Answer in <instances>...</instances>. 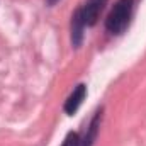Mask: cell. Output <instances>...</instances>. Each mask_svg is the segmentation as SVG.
<instances>
[{
  "instance_id": "obj_1",
  "label": "cell",
  "mask_w": 146,
  "mask_h": 146,
  "mask_svg": "<svg viewBox=\"0 0 146 146\" xmlns=\"http://www.w3.org/2000/svg\"><path fill=\"white\" fill-rule=\"evenodd\" d=\"M133 14V0H117L106 19V27L112 34H121L129 24Z\"/></svg>"
},
{
  "instance_id": "obj_2",
  "label": "cell",
  "mask_w": 146,
  "mask_h": 146,
  "mask_svg": "<svg viewBox=\"0 0 146 146\" xmlns=\"http://www.w3.org/2000/svg\"><path fill=\"white\" fill-rule=\"evenodd\" d=\"M106 3H107V0H87L83 3V7L80 10H76L85 27H90L97 22V19H99L100 12L104 10Z\"/></svg>"
},
{
  "instance_id": "obj_3",
  "label": "cell",
  "mask_w": 146,
  "mask_h": 146,
  "mask_svg": "<svg viewBox=\"0 0 146 146\" xmlns=\"http://www.w3.org/2000/svg\"><path fill=\"white\" fill-rule=\"evenodd\" d=\"M85 95H87V87H85L83 83L76 85V88L73 90L72 95H70V97L66 99V102H65V112H66L68 115H73V114L78 110V107L82 106Z\"/></svg>"
},
{
  "instance_id": "obj_4",
  "label": "cell",
  "mask_w": 146,
  "mask_h": 146,
  "mask_svg": "<svg viewBox=\"0 0 146 146\" xmlns=\"http://www.w3.org/2000/svg\"><path fill=\"white\" fill-rule=\"evenodd\" d=\"M99 121H100V112H97V115L92 119L88 129H87V134L83 136V139H80V146H92L95 138H97V133H99Z\"/></svg>"
},
{
  "instance_id": "obj_5",
  "label": "cell",
  "mask_w": 146,
  "mask_h": 146,
  "mask_svg": "<svg viewBox=\"0 0 146 146\" xmlns=\"http://www.w3.org/2000/svg\"><path fill=\"white\" fill-rule=\"evenodd\" d=\"M72 41L75 46H80V42H82V36H83V22H82V19H80V15H78V12H75V15L72 17Z\"/></svg>"
},
{
  "instance_id": "obj_6",
  "label": "cell",
  "mask_w": 146,
  "mask_h": 146,
  "mask_svg": "<svg viewBox=\"0 0 146 146\" xmlns=\"http://www.w3.org/2000/svg\"><path fill=\"white\" fill-rule=\"evenodd\" d=\"M61 146H80V138H78V134H76V133H70Z\"/></svg>"
},
{
  "instance_id": "obj_7",
  "label": "cell",
  "mask_w": 146,
  "mask_h": 146,
  "mask_svg": "<svg viewBox=\"0 0 146 146\" xmlns=\"http://www.w3.org/2000/svg\"><path fill=\"white\" fill-rule=\"evenodd\" d=\"M46 2H48V3H49V5H54V3H56V2H58V0H46Z\"/></svg>"
}]
</instances>
